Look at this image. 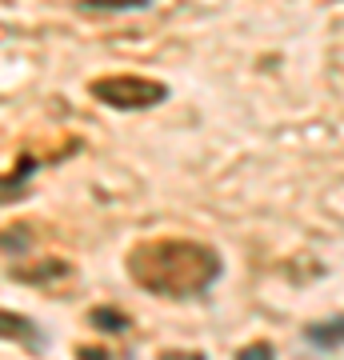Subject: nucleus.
<instances>
[{
	"label": "nucleus",
	"mask_w": 344,
	"mask_h": 360,
	"mask_svg": "<svg viewBox=\"0 0 344 360\" xmlns=\"http://www.w3.org/2000/svg\"><path fill=\"white\" fill-rule=\"evenodd\" d=\"M0 340L25 348V352H44V348H49L44 328H40L28 312H16V309H0Z\"/></svg>",
	"instance_id": "obj_3"
},
{
	"label": "nucleus",
	"mask_w": 344,
	"mask_h": 360,
	"mask_svg": "<svg viewBox=\"0 0 344 360\" xmlns=\"http://www.w3.org/2000/svg\"><path fill=\"white\" fill-rule=\"evenodd\" d=\"M128 281L156 300H200L220 284L224 257L204 240L189 236H153L128 248L125 257Z\"/></svg>",
	"instance_id": "obj_1"
},
{
	"label": "nucleus",
	"mask_w": 344,
	"mask_h": 360,
	"mask_svg": "<svg viewBox=\"0 0 344 360\" xmlns=\"http://www.w3.org/2000/svg\"><path fill=\"white\" fill-rule=\"evenodd\" d=\"M232 360H276V345L272 340H248V345L236 348Z\"/></svg>",
	"instance_id": "obj_10"
},
{
	"label": "nucleus",
	"mask_w": 344,
	"mask_h": 360,
	"mask_svg": "<svg viewBox=\"0 0 344 360\" xmlns=\"http://www.w3.org/2000/svg\"><path fill=\"white\" fill-rule=\"evenodd\" d=\"M89 96L113 112H148L172 96L165 80L144 77V72H108L89 80Z\"/></svg>",
	"instance_id": "obj_2"
},
{
	"label": "nucleus",
	"mask_w": 344,
	"mask_h": 360,
	"mask_svg": "<svg viewBox=\"0 0 344 360\" xmlns=\"http://www.w3.org/2000/svg\"><path fill=\"white\" fill-rule=\"evenodd\" d=\"M84 324H89L92 333H104V336H125L128 328H132V316H128V312H120V309H113V304H96V309H89Z\"/></svg>",
	"instance_id": "obj_6"
},
{
	"label": "nucleus",
	"mask_w": 344,
	"mask_h": 360,
	"mask_svg": "<svg viewBox=\"0 0 344 360\" xmlns=\"http://www.w3.org/2000/svg\"><path fill=\"white\" fill-rule=\"evenodd\" d=\"M72 260H64V257H44L40 264H32V269H25V264H13L8 269V276L20 284H56L64 281V276H72Z\"/></svg>",
	"instance_id": "obj_5"
},
{
	"label": "nucleus",
	"mask_w": 344,
	"mask_h": 360,
	"mask_svg": "<svg viewBox=\"0 0 344 360\" xmlns=\"http://www.w3.org/2000/svg\"><path fill=\"white\" fill-rule=\"evenodd\" d=\"M80 360H113V352H101V348H80Z\"/></svg>",
	"instance_id": "obj_12"
},
{
	"label": "nucleus",
	"mask_w": 344,
	"mask_h": 360,
	"mask_svg": "<svg viewBox=\"0 0 344 360\" xmlns=\"http://www.w3.org/2000/svg\"><path fill=\"white\" fill-rule=\"evenodd\" d=\"M77 8L80 13H104V16H113V13H144L148 0H80Z\"/></svg>",
	"instance_id": "obj_9"
},
{
	"label": "nucleus",
	"mask_w": 344,
	"mask_h": 360,
	"mask_svg": "<svg viewBox=\"0 0 344 360\" xmlns=\"http://www.w3.org/2000/svg\"><path fill=\"white\" fill-rule=\"evenodd\" d=\"M32 240H37V232H32V224H13V229L0 232V252H8V257H25L28 248H32Z\"/></svg>",
	"instance_id": "obj_8"
},
{
	"label": "nucleus",
	"mask_w": 344,
	"mask_h": 360,
	"mask_svg": "<svg viewBox=\"0 0 344 360\" xmlns=\"http://www.w3.org/2000/svg\"><path fill=\"white\" fill-rule=\"evenodd\" d=\"M340 336H344V328H340V316H332V321H312V324H305V340L317 352H340Z\"/></svg>",
	"instance_id": "obj_7"
},
{
	"label": "nucleus",
	"mask_w": 344,
	"mask_h": 360,
	"mask_svg": "<svg viewBox=\"0 0 344 360\" xmlns=\"http://www.w3.org/2000/svg\"><path fill=\"white\" fill-rule=\"evenodd\" d=\"M40 172V160L32 153H20L13 172H0V208L8 205H25L32 196V176Z\"/></svg>",
	"instance_id": "obj_4"
},
{
	"label": "nucleus",
	"mask_w": 344,
	"mask_h": 360,
	"mask_svg": "<svg viewBox=\"0 0 344 360\" xmlns=\"http://www.w3.org/2000/svg\"><path fill=\"white\" fill-rule=\"evenodd\" d=\"M156 360H208V352H184V348H168V352H160Z\"/></svg>",
	"instance_id": "obj_11"
}]
</instances>
